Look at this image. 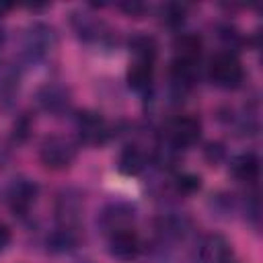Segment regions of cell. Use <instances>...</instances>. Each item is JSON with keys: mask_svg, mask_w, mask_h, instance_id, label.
Returning <instances> with one entry per match:
<instances>
[{"mask_svg": "<svg viewBox=\"0 0 263 263\" xmlns=\"http://www.w3.org/2000/svg\"><path fill=\"white\" fill-rule=\"evenodd\" d=\"M60 37L55 27L43 21L31 23L21 39V62L25 66H37L51 60V55L58 51Z\"/></svg>", "mask_w": 263, "mask_h": 263, "instance_id": "obj_1", "label": "cell"}, {"mask_svg": "<svg viewBox=\"0 0 263 263\" xmlns=\"http://www.w3.org/2000/svg\"><path fill=\"white\" fill-rule=\"evenodd\" d=\"M74 127H76V142L88 148H103L115 136V127L111 125V121L95 109L78 111L74 115Z\"/></svg>", "mask_w": 263, "mask_h": 263, "instance_id": "obj_2", "label": "cell"}, {"mask_svg": "<svg viewBox=\"0 0 263 263\" xmlns=\"http://www.w3.org/2000/svg\"><path fill=\"white\" fill-rule=\"evenodd\" d=\"M208 78L214 86L222 90H236L245 82V66L238 58V53L220 49L212 55L208 64Z\"/></svg>", "mask_w": 263, "mask_h": 263, "instance_id": "obj_3", "label": "cell"}, {"mask_svg": "<svg viewBox=\"0 0 263 263\" xmlns=\"http://www.w3.org/2000/svg\"><path fill=\"white\" fill-rule=\"evenodd\" d=\"M80 144L76 138L53 134L47 136L39 146V162L49 171H66L78 158Z\"/></svg>", "mask_w": 263, "mask_h": 263, "instance_id": "obj_4", "label": "cell"}, {"mask_svg": "<svg viewBox=\"0 0 263 263\" xmlns=\"http://www.w3.org/2000/svg\"><path fill=\"white\" fill-rule=\"evenodd\" d=\"M158 138L166 142L171 148H175L177 152L189 150L201 138V121L193 113H179L166 121Z\"/></svg>", "mask_w": 263, "mask_h": 263, "instance_id": "obj_5", "label": "cell"}, {"mask_svg": "<svg viewBox=\"0 0 263 263\" xmlns=\"http://www.w3.org/2000/svg\"><path fill=\"white\" fill-rule=\"evenodd\" d=\"M70 27L74 31V35L86 43V45H101V47H109L115 41L113 29L95 12L88 10H74L70 14Z\"/></svg>", "mask_w": 263, "mask_h": 263, "instance_id": "obj_6", "label": "cell"}, {"mask_svg": "<svg viewBox=\"0 0 263 263\" xmlns=\"http://www.w3.org/2000/svg\"><path fill=\"white\" fill-rule=\"evenodd\" d=\"M4 195H6V205H8L10 214L16 218H27L37 203L39 185L31 177L18 175L8 183Z\"/></svg>", "mask_w": 263, "mask_h": 263, "instance_id": "obj_7", "label": "cell"}, {"mask_svg": "<svg viewBox=\"0 0 263 263\" xmlns=\"http://www.w3.org/2000/svg\"><path fill=\"white\" fill-rule=\"evenodd\" d=\"M82 212H84V199L82 193L76 187H64L53 201V220L60 228L80 230L82 226Z\"/></svg>", "mask_w": 263, "mask_h": 263, "instance_id": "obj_8", "label": "cell"}, {"mask_svg": "<svg viewBox=\"0 0 263 263\" xmlns=\"http://www.w3.org/2000/svg\"><path fill=\"white\" fill-rule=\"evenodd\" d=\"M136 216H138V210L132 201L115 199V201H109L103 205V210L97 216V226L107 236V234L123 230V228H134Z\"/></svg>", "mask_w": 263, "mask_h": 263, "instance_id": "obj_9", "label": "cell"}, {"mask_svg": "<svg viewBox=\"0 0 263 263\" xmlns=\"http://www.w3.org/2000/svg\"><path fill=\"white\" fill-rule=\"evenodd\" d=\"M35 103L43 113L53 115V117H62V115H68L72 111V92L68 86H64L55 80H49L37 88Z\"/></svg>", "mask_w": 263, "mask_h": 263, "instance_id": "obj_10", "label": "cell"}, {"mask_svg": "<svg viewBox=\"0 0 263 263\" xmlns=\"http://www.w3.org/2000/svg\"><path fill=\"white\" fill-rule=\"evenodd\" d=\"M154 230L158 236L160 245H173V242H183L191 236L193 232V222L189 216L181 212H162L154 220Z\"/></svg>", "mask_w": 263, "mask_h": 263, "instance_id": "obj_11", "label": "cell"}, {"mask_svg": "<svg viewBox=\"0 0 263 263\" xmlns=\"http://www.w3.org/2000/svg\"><path fill=\"white\" fill-rule=\"evenodd\" d=\"M109 255L119 261H134L144 251V240L136 232V228H123L117 232H111L105 236Z\"/></svg>", "mask_w": 263, "mask_h": 263, "instance_id": "obj_12", "label": "cell"}, {"mask_svg": "<svg viewBox=\"0 0 263 263\" xmlns=\"http://www.w3.org/2000/svg\"><path fill=\"white\" fill-rule=\"evenodd\" d=\"M154 72H156V62L142 60V58H132L129 66H127V72H125L127 86L136 95L148 99L154 90Z\"/></svg>", "mask_w": 263, "mask_h": 263, "instance_id": "obj_13", "label": "cell"}, {"mask_svg": "<svg viewBox=\"0 0 263 263\" xmlns=\"http://www.w3.org/2000/svg\"><path fill=\"white\" fill-rule=\"evenodd\" d=\"M152 164V152L140 142L125 144L117 156V171L125 177H138Z\"/></svg>", "mask_w": 263, "mask_h": 263, "instance_id": "obj_14", "label": "cell"}, {"mask_svg": "<svg viewBox=\"0 0 263 263\" xmlns=\"http://www.w3.org/2000/svg\"><path fill=\"white\" fill-rule=\"evenodd\" d=\"M195 257H197V263H226L228 259L234 257V251L226 236L212 232L197 242Z\"/></svg>", "mask_w": 263, "mask_h": 263, "instance_id": "obj_15", "label": "cell"}, {"mask_svg": "<svg viewBox=\"0 0 263 263\" xmlns=\"http://www.w3.org/2000/svg\"><path fill=\"white\" fill-rule=\"evenodd\" d=\"M203 53V41L197 33L191 31H179L173 39V62L183 64H201Z\"/></svg>", "mask_w": 263, "mask_h": 263, "instance_id": "obj_16", "label": "cell"}, {"mask_svg": "<svg viewBox=\"0 0 263 263\" xmlns=\"http://www.w3.org/2000/svg\"><path fill=\"white\" fill-rule=\"evenodd\" d=\"M23 68L16 64H4L0 68V109L10 111L16 105L21 92Z\"/></svg>", "mask_w": 263, "mask_h": 263, "instance_id": "obj_17", "label": "cell"}, {"mask_svg": "<svg viewBox=\"0 0 263 263\" xmlns=\"http://www.w3.org/2000/svg\"><path fill=\"white\" fill-rule=\"evenodd\" d=\"M230 166V173L236 181L240 183H247V185H255L259 181V175H261V158L257 152L253 150H247V152H240V154H234L228 162Z\"/></svg>", "mask_w": 263, "mask_h": 263, "instance_id": "obj_18", "label": "cell"}, {"mask_svg": "<svg viewBox=\"0 0 263 263\" xmlns=\"http://www.w3.org/2000/svg\"><path fill=\"white\" fill-rule=\"evenodd\" d=\"M80 238H82L80 230H70V228L53 226V230L45 238V247L53 255H66V253H72L80 245Z\"/></svg>", "mask_w": 263, "mask_h": 263, "instance_id": "obj_19", "label": "cell"}, {"mask_svg": "<svg viewBox=\"0 0 263 263\" xmlns=\"http://www.w3.org/2000/svg\"><path fill=\"white\" fill-rule=\"evenodd\" d=\"M127 45H129L132 58H142V60H152V62H156L158 58V41L148 33H134Z\"/></svg>", "mask_w": 263, "mask_h": 263, "instance_id": "obj_20", "label": "cell"}, {"mask_svg": "<svg viewBox=\"0 0 263 263\" xmlns=\"http://www.w3.org/2000/svg\"><path fill=\"white\" fill-rule=\"evenodd\" d=\"M187 14H189V6L183 2H166L158 8L160 23L173 31H179L183 27V23L187 21Z\"/></svg>", "mask_w": 263, "mask_h": 263, "instance_id": "obj_21", "label": "cell"}, {"mask_svg": "<svg viewBox=\"0 0 263 263\" xmlns=\"http://www.w3.org/2000/svg\"><path fill=\"white\" fill-rule=\"evenodd\" d=\"M171 187L179 195H191V193H195V191L201 189V179L195 173L179 171L177 168V171L171 173Z\"/></svg>", "mask_w": 263, "mask_h": 263, "instance_id": "obj_22", "label": "cell"}, {"mask_svg": "<svg viewBox=\"0 0 263 263\" xmlns=\"http://www.w3.org/2000/svg\"><path fill=\"white\" fill-rule=\"evenodd\" d=\"M218 37L224 45V51H232L236 53L242 45H245V35L230 23H224V25H218Z\"/></svg>", "mask_w": 263, "mask_h": 263, "instance_id": "obj_23", "label": "cell"}, {"mask_svg": "<svg viewBox=\"0 0 263 263\" xmlns=\"http://www.w3.org/2000/svg\"><path fill=\"white\" fill-rule=\"evenodd\" d=\"M31 132H33V117H31V113L25 111V113L16 115V119H14L12 127H10V144L12 146L25 144L29 140Z\"/></svg>", "mask_w": 263, "mask_h": 263, "instance_id": "obj_24", "label": "cell"}, {"mask_svg": "<svg viewBox=\"0 0 263 263\" xmlns=\"http://www.w3.org/2000/svg\"><path fill=\"white\" fill-rule=\"evenodd\" d=\"M212 208H214L216 214H230L236 208V199L230 193H218L212 199Z\"/></svg>", "mask_w": 263, "mask_h": 263, "instance_id": "obj_25", "label": "cell"}, {"mask_svg": "<svg viewBox=\"0 0 263 263\" xmlns=\"http://www.w3.org/2000/svg\"><path fill=\"white\" fill-rule=\"evenodd\" d=\"M259 212H261V208H259V195H257V191H253L245 199V216H247V220L255 228H259Z\"/></svg>", "mask_w": 263, "mask_h": 263, "instance_id": "obj_26", "label": "cell"}, {"mask_svg": "<svg viewBox=\"0 0 263 263\" xmlns=\"http://www.w3.org/2000/svg\"><path fill=\"white\" fill-rule=\"evenodd\" d=\"M203 156H205V160L210 164H218V162H222L226 158V148L220 142H210L203 148Z\"/></svg>", "mask_w": 263, "mask_h": 263, "instance_id": "obj_27", "label": "cell"}, {"mask_svg": "<svg viewBox=\"0 0 263 263\" xmlns=\"http://www.w3.org/2000/svg\"><path fill=\"white\" fill-rule=\"evenodd\" d=\"M117 8L134 18H142L146 12H150V6L144 2H121V4H117Z\"/></svg>", "mask_w": 263, "mask_h": 263, "instance_id": "obj_28", "label": "cell"}, {"mask_svg": "<svg viewBox=\"0 0 263 263\" xmlns=\"http://www.w3.org/2000/svg\"><path fill=\"white\" fill-rule=\"evenodd\" d=\"M10 238H12V232H10V228L4 224V222H0V253L10 245Z\"/></svg>", "mask_w": 263, "mask_h": 263, "instance_id": "obj_29", "label": "cell"}, {"mask_svg": "<svg viewBox=\"0 0 263 263\" xmlns=\"http://www.w3.org/2000/svg\"><path fill=\"white\" fill-rule=\"evenodd\" d=\"M8 162V148L4 144H0V168Z\"/></svg>", "mask_w": 263, "mask_h": 263, "instance_id": "obj_30", "label": "cell"}, {"mask_svg": "<svg viewBox=\"0 0 263 263\" xmlns=\"http://www.w3.org/2000/svg\"><path fill=\"white\" fill-rule=\"evenodd\" d=\"M6 37H8V35H6V29H4V25L0 23V49L4 47V43H6Z\"/></svg>", "mask_w": 263, "mask_h": 263, "instance_id": "obj_31", "label": "cell"}, {"mask_svg": "<svg viewBox=\"0 0 263 263\" xmlns=\"http://www.w3.org/2000/svg\"><path fill=\"white\" fill-rule=\"evenodd\" d=\"M226 263H238V261H236V257H232V259H228Z\"/></svg>", "mask_w": 263, "mask_h": 263, "instance_id": "obj_32", "label": "cell"}]
</instances>
